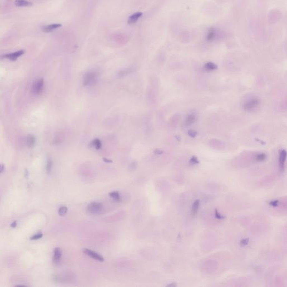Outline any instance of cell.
Listing matches in <instances>:
<instances>
[{
  "label": "cell",
  "instance_id": "cell-2",
  "mask_svg": "<svg viewBox=\"0 0 287 287\" xmlns=\"http://www.w3.org/2000/svg\"><path fill=\"white\" fill-rule=\"evenodd\" d=\"M97 77V74L95 71H89L84 75L83 79V84L85 87L92 85L96 82Z\"/></svg>",
  "mask_w": 287,
  "mask_h": 287
},
{
  "label": "cell",
  "instance_id": "cell-9",
  "mask_svg": "<svg viewBox=\"0 0 287 287\" xmlns=\"http://www.w3.org/2000/svg\"><path fill=\"white\" fill-rule=\"evenodd\" d=\"M142 12H137L135 14L131 15L129 17L128 19V24H134L135 22H136L139 19L140 17L142 16Z\"/></svg>",
  "mask_w": 287,
  "mask_h": 287
},
{
  "label": "cell",
  "instance_id": "cell-7",
  "mask_svg": "<svg viewBox=\"0 0 287 287\" xmlns=\"http://www.w3.org/2000/svg\"><path fill=\"white\" fill-rule=\"evenodd\" d=\"M287 157V151L282 150L279 154V168L280 171L283 172L285 168V163Z\"/></svg>",
  "mask_w": 287,
  "mask_h": 287
},
{
  "label": "cell",
  "instance_id": "cell-18",
  "mask_svg": "<svg viewBox=\"0 0 287 287\" xmlns=\"http://www.w3.org/2000/svg\"><path fill=\"white\" fill-rule=\"evenodd\" d=\"M110 196L111 197H112V199L115 200V201H120L121 200V197L120 196V194H119V192L117 191H113L112 192L110 193Z\"/></svg>",
  "mask_w": 287,
  "mask_h": 287
},
{
  "label": "cell",
  "instance_id": "cell-24",
  "mask_svg": "<svg viewBox=\"0 0 287 287\" xmlns=\"http://www.w3.org/2000/svg\"><path fill=\"white\" fill-rule=\"evenodd\" d=\"M42 237H43V234L42 233H38V234H37L36 235H33V237H32L30 238V240H37L41 238Z\"/></svg>",
  "mask_w": 287,
  "mask_h": 287
},
{
  "label": "cell",
  "instance_id": "cell-5",
  "mask_svg": "<svg viewBox=\"0 0 287 287\" xmlns=\"http://www.w3.org/2000/svg\"><path fill=\"white\" fill-rule=\"evenodd\" d=\"M83 252L86 255H88L89 256L92 257L94 259L98 260L99 261L101 262H103L104 261V259L101 256V255L97 254L96 252L93 251L91 250L88 249H84L83 250Z\"/></svg>",
  "mask_w": 287,
  "mask_h": 287
},
{
  "label": "cell",
  "instance_id": "cell-27",
  "mask_svg": "<svg viewBox=\"0 0 287 287\" xmlns=\"http://www.w3.org/2000/svg\"><path fill=\"white\" fill-rule=\"evenodd\" d=\"M196 132L195 131H193V130H190L188 132V134H189V136H190L192 137H194L196 136Z\"/></svg>",
  "mask_w": 287,
  "mask_h": 287
},
{
  "label": "cell",
  "instance_id": "cell-19",
  "mask_svg": "<svg viewBox=\"0 0 287 287\" xmlns=\"http://www.w3.org/2000/svg\"><path fill=\"white\" fill-rule=\"evenodd\" d=\"M52 160L51 159L49 158L48 159V161H47V164L46 167V171L47 173L49 174V173L51 172V170H52Z\"/></svg>",
  "mask_w": 287,
  "mask_h": 287
},
{
  "label": "cell",
  "instance_id": "cell-30",
  "mask_svg": "<svg viewBox=\"0 0 287 287\" xmlns=\"http://www.w3.org/2000/svg\"><path fill=\"white\" fill-rule=\"evenodd\" d=\"M103 160H104V161H106V162H108V163H112V161L109 160V159H107L103 158Z\"/></svg>",
  "mask_w": 287,
  "mask_h": 287
},
{
  "label": "cell",
  "instance_id": "cell-31",
  "mask_svg": "<svg viewBox=\"0 0 287 287\" xmlns=\"http://www.w3.org/2000/svg\"><path fill=\"white\" fill-rule=\"evenodd\" d=\"M3 171H4V166H3V164H2L1 165V173H2Z\"/></svg>",
  "mask_w": 287,
  "mask_h": 287
},
{
  "label": "cell",
  "instance_id": "cell-3",
  "mask_svg": "<svg viewBox=\"0 0 287 287\" xmlns=\"http://www.w3.org/2000/svg\"><path fill=\"white\" fill-rule=\"evenodd\" d=\"M103 206L100 202H93L89 204L87 207V210L93 215L99 214L103 210Z\"/></svg>",
  "mask_w": 287,
  "mask_h": 287
},
{
  "label": "cell",
  "instance_id": "cell-25",
  "mask_svg": "<svg viewBox=\"0 0 287 287\" xmlns=\"http://www.w3.org/2000/svg\"><path fill=\"white\" fill-rule=\"evenodd\" d=\"M249 238H245V239L242 240L241 241V242H240V243H241V246H243V247H244V246H247V245L249 244Z\"/></svg>",
  "mask_w": 287,
  "mask_h": 287
},
{
  "label": "cell",
  "instance_id": "cell-21",
  "mask_svg": "<svg viewBox=\"0 0 287 287\" xmlns=\"http://www.w3.org/2000/svg\"><path fill=\"white\" fill-rule=\"evenodd\" d=\"M266 159V155L265 154H259L256 156V161H264Z\"/></svg>",
  "mask_w": 287,
  "mask_h": 287
},
{
  "label": "cell",
  "instance_id": "cell-11",
  "mask_svg": "<svg viewBox=\"0 0 287 287\" xmlns=\"http://www.w3.org/2000/svg\"><path fill=\"white\" fill-rule=\"evenodd\" d=\"M26 144L29 148H33L36 144V138L32 135H29L26 139Z\"/></svg>",
  "mask_w": 287,
  "mask_h": 287
},
{
  "label": "cell",
  "instance_id": "cell-17",
  "mask_svg": "<svg viewBox=\"0 0 287 287\" xmlns=\"http://www.w3.org/2000/svg\"><path fill=\"white\" fill-rule=\"evenodd\" d=\"M215 29L212 27V28H210L209 30V32H208V35H207V37H206V39L208 40V41H210L211 40H213L214 38V37L215 36Z\"/></svg>",
  "mask_w": 287,
  "mask_h": 287
},
{
  "label": "cell",
  "instance_id": "cell-28",
  "mask_svg": "<svg viewBox=\"0 0 287 287\" xmlns=\"http://www.w3.org/2000/svg\"><path fill=\"white\" fill-rule=\"evenodd\" d=\"M17 221H14V222H12L11 224V227L12 228H15L17 227Z\"/></svg>",
  "mask_w": 287,
  "mask_h": 287
},
{
  "label": "cell",
  "instance_id": "cell-16",
  "mask_svg": "<svg viewBox=\"0 0 287 287\" xmlns=\"http://www.w3.org/2000/svg\"><path fill=\"white\" fill-rule=\"evenodd\" d=\"M217 68H218V66H216L215 63H212V62H208L205 64V70L207 71H213V70H216Z\"/></svg>",
  "mask_w": 287,
  "mask_h": 287
},
{
  "label": "cell",
  "instance_id": "cell-26",
  "mask_svg": "<svg viewBox=\"0 0 287 287\" xmlns=\"http://www.w3.org/2000/svg\"><path fill=\"white\" fill-rule=\"evenodd\" d=\"M278 204H279V201L277 200L271 201L269 202V205L271 206H273V207H276V206H278Z\"/></svg>",
  "mask_w": 287,
  "mask_h": 287
},
{
  "label": "cell",
  "instance_id": "cell-14",
  "mask_svg": "<svg viewBox=\"0 0 287 287\" xmlns=\"http://www.w3.org/2000/svg\"><path fill=\"white\" fill-rule=\"evenodd\" d=\"M91 145L95 148L96 150H100L101 147V142L100 140L96 139L92 141Z\"/></svg>",
  "mask_w": 287,
  "mask_h": 287
},
{
  "label": "cell",
  "instance_id": "cell-20",
  "mask_svg": "<svg viewBox=\"0 0 287 287\" xmlns=\"http://www.w3.org/2000/svg\"><path fill=\"white\" fill-rule=\"evenodd\" d=\"M67 211H68L67 208L65 206H63L59 209L58 214L60 216H64L67 213Z\"/></svg>",
  "mask_w": 287,
  "mask_h": 287
},
{
  "label": "cell",
  "instance_id": "cell-22",
  "mask_svg": "<svg viewBox=\"0 0 287 287\" xmlns=\"http://www.w3.org/2000/svg\"><path fill=\"white\" fill-rule=\"evenodd\" d=\"M215 217L216 219H224L225 218V216L223 215H221V214L217 210V209H215Z\"/></svg>",
  "mask_w": 287,
  "mask_h": 287
},
{
  "label": "cell",
  "instance_id": "cell-4",
  "mask_svg": "<svg viewBox=\"0 0 287 287\" xmlns=\"http://www.w3.org/2000/svg\"><path fill=\"white\" fill-rule=\"evenodd\" d=\"M24 53L25 51L24 50H20L17 52H12L11 53H8V54L3 55L2 56V57L5 58L12 61H15L17 60V59L20 57L21 56L24 55Z\"/></svg>",
  "mask_w": 287,
  "mask_h": 287
},
{
  "label": "cell",
  "instance_id": "cell-13",
  "mask_svg": "<svg viewBox=\"0 0 287 287\" xmlns=\"http://www.w3.org/2000/svg\"><path fill=\"white\" fill-rule=\"evenodd\" d=\"M200 206V200H196L195 201L192 207V214L193 215H195L197 213Z\"/></svg>",
  "mask_w": 287,
  "mask_h": 287
},
{
  "label": "cell",
  "instance_id": "cell-23",
  "mask_svg": "<svg viewBox=\"0 0 287 287\" xmlns=\"http://www.w3.org/2000/svg\"><path fill=\"white\" fill-rule=\"evenodd\" d=\"M190 163L192 164H198V163H199V159H197L196 156H193L190 159Z\"/></svg>",
  "mask_w": 287,
  "mask_h": 287
},
{
  "label": "cell",
  "instance_id": "cell-32",
  "mask_svg": "<svg viewBox=\"0 0 287 287\" xmlns=\"http://www.w3.org/2000/svg\"><path fill=\"white\" fill-rule=\"evenodd\" d=\"M19 286H21V287H25V285H17L16 287H19Z\"/></svg>",
  "mask_w": 287,
  "mask_h": 287
},
{
  "label": "cell",
  "instance_id": "cell-10",
  "mask_svg": "<svg viewBox=\"0 0 287 287\" xmlns=\"http://www.w3.org/2000/svg\"><path fill=\"white\" fill-rule=\"evenodd\" d=\"M61 27V24H53L48 25L45 26L43 27L42 30L46 33H49L52 32V30L56 29L57 28H59Z\"/></svg>",
  "mask_w": 287,
  "mask_h": 287
},
{
  "label": "cell",
  "instance_id": "cell-29",
  "mask_svg": "<svg viewBox=\"0 0 287 287\" xmlns=\"http://www.w3.org/2000/svg\"><path fill=\"white\" fill-rule=\"evenodd\" d=\"M167 286L168 287H176V284L175 283H171V285H168Z\"/></svg>",
  "mask_w": 287,
  "mask_h": 287
},
{
  "label": "cell",
  "instance_id": "cell-1",
  "mask_svg": "<svg viewBox=\"0 0 287 287\" xmlns=\"http://www.w3.org/2000/svg\"><path fill=\"white\" fill-rule=\"evenodd\" d=\"M44 82L43 78L34 81L31 87V92L35 96L40 95L44 90Z\"/></svg>",
  "mask_w": 287,
  "mask_h": 287
},
{
  "label": "cell",
  "instance_id": "cell-8",
  "mask_svg": "<svg viewBox=\"0 0 287 287\" xmlns=\"http://www.w3.org/2000/svg\"><path fill=\"white\" fill-rule=\"evenodd\" d=\"M61 251L59 247H56L54 251V255L53 257V261L55 264H57L60 262L61 258Z\"/></svg>",
  "mask_w": 287,
  "mask_h": 287
},
{
  "label": "cell",
  "instance_id": "cell-15",
  "mask_svg": "<svg viewBox=\"0 0 287 287\" xmlns=\"http://www.w3.org/2000/svg\"><path fill=\"white\" fill-rule=\"evenodd\" d=\"M196 121V117L194 115H190L188 116L185 120V125H190L194 123Z\"/></svg>",
  "mask_w": 287,
  "mask_h": 287
},
{
  "label": "cell",
  "instance_id": "cell-6",
  "mask_svg": "<svg viewBox=\"0 0 287 287\" xmlns=\"http://www.w3.org/2000/svg\"><path fill=\"white\" fill-rule=\"evenodd\" d=\"M259 101L257 99H251L246 102L244 106V108L245 110L247 111H251L257 107L259 105Z\"/></svg>",
  "mask_w": 287,
  "mask_h": 287
},
{
  "label": "cell",
  "instance_id": "cell-12",
  "mask_svg": "<svg viewBox=\"0 0 287 287\" xmlns=\"http://www.w3.org/2000/svg\"><path fill=\"white\" fill-rule=\"evenodd\" d=\"M15 5L19 7H27L32 5V3L27 0H15Z\"/></svg>",
  "mask_w": 287,
  "mask_h": 287
}]
</instances>
